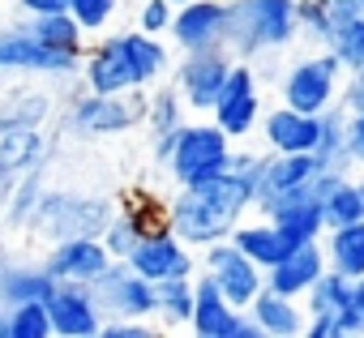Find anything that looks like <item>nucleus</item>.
I'll return each instance as SVG.
<instances>
[{"label":"nucleus","instance_id":"1","mask_svg":"<svg viewBox=\"0 0 364 338\" xmlns=\"http://www.w3.org/2000/svg\"><path fill=\"white\" fill-rule=\"evenodd\" d=\"M171 65H176V48L163 35H146L137 26L116 35L107 31L86 48L77 82L95 94H133L163 82Z\"/></svg>","mask_w":364,"mask_h":338},{"label":"nucleus","instance_id":"2","mask_svg":"<svg viewBox=\"0 0 364 338\" xmlns=\"http://www.w3.org/2000/svg\"><path fill=\"white\" fill-rule=\"evenodd\" d=\"M253 202H257L253 180L236 172H223L198 185H176L167 193V227L189 249H206L215 240H228L232 227L245 214H253Z\"/></svg>","mask_w":364,"mask_h":338},{"label":"nucleus","instance_id":"3","mask_svg":"<svg viewBox=\"0 0 364 338\" xmlns=\"http://www.w3.org/2000/svg\"><path fill=\"white\" fill-rule=\"evenodd\" d=\"M300 43L296 31V0H228L223 48L236 60L279 56Z\"/></svg>","mask_w":364,"mask_h":338},{"label":"nucleus","instance_id":"4","mask_svg":"<svg viewBox=\"0 0 364 338\" xmlns=\"http://www.w3.org/2000/svg\"><path fill=\"white\" fill-rule=\"evenodd\" d=\"M141 120H146V90L95 94V90L82 86V94H73L60 111L65 137H77V141H107V137L133 133Z\"/></svg>","mask_w":364,"mask_h":338},{"label":"nucleus","instance_id":"5","mask_svg":"<svg viewBox=\"0 0 364 338\" xmlns=\"http://www.w3.org/2000/svg\"><path fill=\"white\" fill-rule=\"evenodd\" d=\"M232 150H236V141L210 116L206 120H185L163 172H167L171 189L176 185H198V180H210V176L228 172V167H232Z\"/></svg>","mask_w":364,"mask_h":338},{"label":"nucleus","instance_id":"6","mask_svg":"<svg viewBox=\"0 0 364 338\" xmlns=\"http://www.w3.org/2000/svg\"><path fill=\"white\" fill-rule=\"evenodd\" d=\"M343 65L330 48H309L304 56H296L283 77H279V103L296 107V111H309V116H321L326 107L338 103V90H343Z\"/></svg>","mask_w":364,"mask_h":338},{"label":"nucleus","instance_id":"7","mask_svg":"<svg viewBox=\"0 0 364 338\" xmlns=\"http://www.w3.org/2000/svg\"><path fill=\"white\" fill-rule=\"evenodd\" d=\"M116 206L107 197H86V193H65V189H43L31 214V231L48 236V240H65V236H103V227L112 223Z\"/></svg>","mask_w":364,"mask_h":338},{"label":"nucleus","instance_id":"8","mask_svg":"<svg viewBox=\"0 0 364 338\" xmlns=\"http://www.w3.org/2000/svg\"><path fill=\"white\" fill-rule=\"evenodd\" d=\"M82 73V56H65L43 48L22 22L0 26V77H52L73 82Z\"/></svg>","mask_w":364,"mask_h":338},{"label":"nucleus","instance_id":"9","mask_svg":"<svg viewBox=\"0 0 364 338\" xmlns=\"http://www.w3.org/2000/svg\"><path fill=\"white\" fill-rule=\"evenodd\" d=\"M232 52L228 48H206V52H176V65H171V86L180 90L185 107L193 116H210V107L219 103V90L228 82V69H232Z\"/></svg>","mask_w":364,"mask_h":338},{"label":"nucleus","instance_id":"10","mask_svg":"<svg viewBox=\"0 0 364 338\" xmlns=\"http://www.w3.org/2000/svg\"><path fill=\"white\" fill-rule=\"evenodd\" d=\"M189 329L198 338H262L257 321L245 308H236L206 270L193 274V317H189Z\"/></svg>","mask_w":364,"mask_h":338},{"label":"nucleus","instance_id":"11","mask_svg":"<svg viewBox=\"0 0 364 338\" xmlns=\"http://www.w3.org/2000/svg\"><path fill=\"white\" fill-rule=\"evenodd\" d=\"M198 270H206L236 308H249L257 300V291L266 287V270L253 257H245L232 240H215V244L198 249Z\"/></svg>","mask_w":364,"mask_h":338},{"label":"nucleus","instance_id":"12","mask_svg":"<svg viewBox=\"0 0 364 338\" xmlns=\"http://www.w3.org/2000/svg\"><path fill=\"white\" fill-rule=\"evenodd\" d=\"M43 304H48V321L56 338H99L103 334L107 312L90 283H52Z\"/></svg>","mask_w":364,"mask_h":338},{"label":"nucleus","instance_id":"13","mask_svg":"<svg viewBox=\"0 0 364 338\" xmlns=\"http://www.w3.org/2000/svg\"><path fill=\"white\" fill-rule=\"evenodd\" d=\"M103 312L107 317H133V321H154V308H159V287L141 274L129 270V261L112 257V266L90 283Z\"/></svg>","mask_w":364,"mask_h":338},{"label":"nucleus","instance_id":"14","mask_svg":"<svg viewBox=\"0 0 364 338\" xmlns=\"http://www.w3.org/2000/svg\"><path fill=\"white\" fill-rule=\"evenodd\" d=\"M159 227H167V197H154V193L137 189V193H129V197L116 206L112 223L103 227V244H107L112 257L124 261V257L137 249V240L150 236V231H159Z\"/></svg>","mask_w":364,"mask_h":338},{"label":"nucleus","instance_id":"15","mask_svg":"<svg viewBox=\"0 0 364 338\" xmlns=\"http://www.w3.org/2000/svg\"><path fill=\"white\" fill-rule=\"evenodd\" d=\"M133 274L150 278V283H163V278H185V274H198V249H189L171 227H159L150 236L137 240V249L124 257Z\"/></svg>","mask_w":364,"mask_h":338},{"label":"nucleus","instance_id":"16","mask_svg":"<svg viewBox=\"0 0 364 338\" xmlns=\"http://www.w3.org/2000/svg\"><path fill=\"white\" fill-rule=\"evenodd\" d=\"M48 158V141H43V129L39 124H22V120H9L0 116V202L14 193V185L43 167Z\"/></svg>","mask_w":364,"mask_h":338},{"label":"nucleus","instance_id":"17","mask_svg":"<svg viewBox=\"0 0 364 338\" xmlns=\"http://www.w3.org/2000/svg\"><path fill=\"white\" fill-rule=\"evenodd\" d=\"M223 22H228V0H185L176 5L167 43L176 52H206L223 48Z\"/></svg>","mask_w":364,"mask_h":338},{"label":"nucleus","instance_id":"18","mask_svg":"<svg viewBox=\"0 0 364 338\" xmlns=\"http://www.w3.org/2000/svg\"><path fill=\"white\" fill-rule=\"evenodd\" d=\"M107 266H112V253L103 236H65V240H52V249L43 253V270L56 283H95Z\"/></svg>","mask_w":364,"mask_h":338},{"label":"nucleus","instance_id":"19","mask_svg":"<svg viewBox=\"0 0 364 338\" xmlns=\"http://www.w3.org/2000/svg\"><path fill=\"white\" fill-rule=\"evenodd\" d=\"M266 150L274 154H313L317 150V133H321V116H309V111H296L287 103H274L262 111V124H257Z\"/></svg>","mask_w":364,"mask_h":338},{"label":"nucleus","instance_id":"20","mask_svg":"<svg viewBox=\"0 0 364 338\" xmlns=\"http://www.w3.org/2000/svg\"><path fill=\"white\" fill-rule=\"evenodd\" d=\"M326 274V249L321 240H304L296 244L283 261H274L266 270V287L279 291V295H291V300H304V291Z\"/></svg>","mask_w":364,"mask_h":338},{"label":"nucleus","instance_id":"21","mask_svg":"<svg viewBox=\"0 0 364 338\" xmlns=\"http://www.w3.org/2000/svg\"><path fill=\"white\" fill-rule=\"evenodd\" d=\"M228 240H232L245 257H253L262 270H270L274 261H283V257L296 249V240H291L274 219H266V214H257V210H253V214H245V219L232 227V236H228Z\"/></svg>","mask_w":364,"mask_h":338},{"label":"nucleus","instance_id":"22","mask_svg":"<svg viewBox=\"0 0 364 338\" xmlns=\"http://www.w3.org/2000/svg\"><path fill=\"white\" fill-rule=\"evenodd\" d=\"M317 172H321L317 154H274V150H266L262 172H257V202H253V210H257L262 202H270V197L287 193V189L309 185Z\"/></svg>","mask_w":364,"mask_h":338},{"label":"nucleus","instance_id":"23","mask_svg":"<svg viewBox=\"0 0 364 338\" xmlns=\"http://www.w3.org/2000/svg\"><path fill=\"white\" fill-rule=\"evenodd\" d=\"M245 312L257 321L262 338H300V334H304V321H309V312H304L300 300L279 295V291H270V287H262L257 300H253Z\"/></svg>","mask_w":364,"mask_h":338},{"label":"nucleus","instance_id":"24","mask_svg":"<svg viewBox=\"0 0 364 338\" xmlns=\"http://www.w3.org/2000/svg\"><path fill=\"white\" fill-rule=\"evenodd\" d=\"M22 26L52 52H65V56H86L90 48V35L82 31V22L69 13V9H56V13H31L22 18Z\"/></svg>","mask_w":364,"mask_h":338},{"label":"nucleus","instance_id":"25","mask_svg":"<svg viewBox=\"0 0 364 338\" xmlns=\"http://www.w3.org/2000/svg\"><path fill=\"white\" fill-rule=\"evenodd\" d=\"M262 111H266L262 90H232V94H219V103L210 107V120H215L232 141H245V137L257 133Z\"/></svg>","mask_w":364,"mask_h":338},{"label":"nucleus","instance_id":"26","mask_svg":"<svg viewBox=\"0 0 364 338\" xmlns=\"http://www.w3.org/2000/svg\"><path fill=\"white\" fill-rule=\"evenodd\" d=\"M321 249H326V266L330 270L347 274L351 283L364 278V219L360 223H343V227H326Z\"/></svg>","mask_w":364,"mask_h":338},{"label":"nucleus","instance_id":"27","mask_svg":"<svg viewBox=\"0 0 364 338\" xmlns=\"http://www.w3.org/2000/svg\"><path fill=\"white\" fill-rule=\"evenodd\" d=\"M317 163L321 172H351V150H347V107L334 103L321 111V133H317Z\"/></svg>","mask_w":364,"mask_h":338},{"label":"nucleus","instance_id":"28","mask_svg":"<svg viewBox=\"0 0 364 338\" xmlns=\"http://www.w3.org/2000/svg\"><path fill=\"white\" fill-rule=\"evenodd\" d=\"M52 274L39 266H26V261H0V304H22V300H43L52 291Z\"/></svg>","mask_w":364,"mask_h":338},{"label":"nucleus","instance_id":"29","mask_svg":"<svg viewBox=\"0 0 364 338\" xmlns=\"http://www.w3.org/2000/svg\"><path fill=\"white\" fill-rule=\"evenodd\" d=\"M193 111L185 107V99H180V90L171 86V77H163V82H154L150 90H146V120H141V129L146 133H171V129H180Z\"/></svg>","mask_w":364,"mask_h":338},{"label":"nucleus","instance_id":"30","mask_svg":"<svg viewBox=\"0 0 364 338\" xmlns=\"http://www.w3.org/2000/svg\"><path fill=\"white\" fill-rule=\"evenodd\" d=\"M154 287H159V308H154L159 329H189V317H193V274L163 278Z\"/></svg>","mask_w":364,"mask_h":338},{"label":"nucleus","instance_id":"31","mask_svg":"<svg viewBox=\"0 0 364 338\" xmlns=\"http://www.w3.org/2000/svg\"><path fill=\"white\" fill-rule=\"evenodd\" d=\"M56 111V99L35 86V82H22L14 90H5V99H0V116H9V120H22V124H48V116Z\"/></svg>","mask_w":364,"mask_h":338},{"label":"nucleus","instance_id":"32","mask_svg":"<svg viewBox=\"0 0 364 338\" xmlns=\"http://www.w3.org/2000/svg\"><path fill=\"white\" fill-rule=\"evenodd\" d=\"M321 214H326V227H343V223H360L364 219V189H360V180L351 172L334 176V185L321 197Z\"/></svg>","mask_w":364,"mask_h":338},{"label":"nucleus","instance_id":"33","mask_svg":"<svg viewBox=\"0 0 364 338\" xmlns=\"http://www.w3.org/2000/svg\"><path fill=\"white\" fill-rule=\"evenodd\" d=\"M296 31L304 48H330L334 39V13L326 0H296Z\"/></svg>","mask_w":364,"mask_h":338},{"label":"nucleus","instance_id":"34","mask_svg":"<svg viewBox=\"0 0 364 338\" xmlns=\"http://www.w3.org/2000/svg\"><path fill=\"white\" fill-rule=\"evenodd\" d=\"M351 287H355V283H351L347 274H338V270L326 266V274L304 291L300 304H304V312H338L343 304H351Z\"/></svg>","mask_w":364,"mask_h":338},{"label":"nucleus","instance_id":"35","mask_svg":"<svg viewBox=\"0 0 364 338\" xmlns=\"http://www.w3.org/2000/svg\"><path fill=\"white\" fill-rule=\"evenodd\" d=\"M5 317H9V338H52V321H48V304L43 300L9 304Z\"/></svg>","mask_w":364,"mask_h":338},{"label":"nucleus","instance_id":"36","mask_svg":"<svg viewBox=\"0 0 364 338\" xmlns=\"http://www.w3.org/2000/svg\"><path fill=\"white\" fill-rule=\"evenodd\" d=\"M330 52L338 56L343 69H360L364 65V9L347 22L334 26V39H330Z\"/></svg>","mask_w":364,"mask_h":338},{"label":"nucleus","instance_id":"37","mask_svg":"<svg viewBox=\"0 0 364 338\" xmlns=\"http://www.w3.org/2000/svg\"><path fill=\"white\" fill-rule=\"evenodd\" d=\"M69 13L82 22V31H86L90 39H99V35H107V26L116 22L120 0H69Z\"/></svg>","mask_w":364,"mask_h":338},{"label":"nucleus","instance_id":"38","mask_svg":"<svg viewBox=\"0 0 364 338\" xmlns=\"http://www.w3.org/2000/svg\"><path fill=\"white\" fill-rule=\"evenodd\" d=\"M171 13H176V5H167V0H141V5H137V31H146V35H163V39H167Z\"/></svg>","mask_w":364,"mask_h":338},{"label":"nucleus","instance_id":"39","mask_svg":"<svg viewBox=\"0 0 364 338\" xmlns=\"http://www.w3.org/2000/svg\"><path fill=\"white\" fill-rule=\"evenodd\" d=\"M338 103H343L347 111H364V65L343 73V90H338Z\"/></svg>","mask_w":364,"mask_h":338},{"label":"nucleus","instance_id":"40","mask_svg":"<svg viewBox=\"0 0 364 338\" xmlns=\"http://www.w3.org/2000/svg\"><path fill=\"white\" fill-rule=\"evenodd\" d=\"M347 150L351 163L364 172V111H347Z\"/></svg>","mask_w":364,"mask_h":338},{"label":"nucleus","instance_id":"41","mask_svg":"<svg viewBox=\"0 0 364 338\" xmlns=\"http://www.w3.org/2000/svg\"><path fill=\"white\" fill-rule=\"evenodd\" d=\"M334 317H338V338H360V334H364V312L355 308V300L343 304Z\"/></svg>","mask_w":364,"mask_h":338},{"label":"nucleus","instance_id":"42","mask_svg":"<svg viewBox=\"0 0 364 338\" xmlns=\"http://www.w3.org/2000/svg\"><path fill=\"white\" fill-rule=\"evenodd\" d=\"M176 137H180V129H171V133H150V158H154V167H167V158H171V150H176Z\"/></svg>","mask_w":364,"mask_h":338},{"label":"nucleus","instance_id":"43","mask_svg":"<svg viewBox=\"0 0 364 338\" xmlns=\"http://www.w3.org/2000/svg\"><path fill=\"white\" fill-rule=\"evenodd\" d=\"M18 9L31 18V13H56V9H69V0H18Z\"/></svg>","mask_w":364,"mask_h":338},{"label":"nucleus","instance_id":"44","mask_svg":"<svg viewBox=\"0 0 364 338\" xmlns=\"http://www.w3.org/2000/svg\"><path fill=\"white\" fill-rule=\"evenodd\" d=\"M351 300H355V308L364 312V278H355V287H351Z\"/></svg>","mask_w":364,"mask_h":338},{"label":"nucleus","instance_id":"45","mask_svg":"<svg viewBox=\"0 0 364 338\" xmlns=\"http://www.w3.org/2000/svg\"><path fill=\"white\" fill-rule=\"evenodd\" d=\"M355 180H360V189H364V172H360V176H355Z\"/></svg>","mask_w":364,"mask_h":338},{"label":"nucleus","instance_id":"46","mask_svg":"<svg viewBox=\"0 0 364 338\" xmlns=\"http://www.w3.org/2000/svg\"><path fill=\"white\" fill-rule=\"evenodd\" d=\"M167 5H185V0H167Z\"/></svg>","mask_w":364,"mask_h":338},{"label":"nucleus","instance_id":"47","mask_svg":"<svg viewBox=\"0 0 364 338\" xmlns=\"http://www.w3.org/2000/svg\"><path fill=\"white\" fill-rule=\"evenodd\" d=\"M360 9H364V0H360Z\"/></svg>","mask_w":364,"mask_h":338}]
</instances>
